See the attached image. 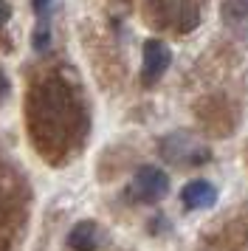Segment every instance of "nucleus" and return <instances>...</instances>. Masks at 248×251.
Listing matches in <instances>:
<instances>
[{"label": "nucleus", "mask_w": 248, "mask_h": 251, "mask_svg": "<svg viewBox=\"0 0 248 251\" xmlns=\"http://www.w3.org/2000/svg\"><path fill=\"white\" fill-rule=\"evenodd\" d=\"M6 93H9V79H6V74L0 71V102L6 99Z\"/></svg>", "instance_id": "10"}, {"label": "nucleus", "mask_w": 248, "mask_h": 251, "mask_svg": "<svg viewBox=\"0 0 248 251\" xmlns=\"http://www.w3.org/2000/svg\"><path fill=\"white\" fill-rule=\"evenodd\" d=\"M101 243H104V234H101L99 223H93V220L76 223L68 234V249L71 251H96Z\"/></svg>", "instance_id": "5"}, {"label": "nucleus", "mask_w": 248, "mask_h": 251, "mask_svg": "<svg viewBox=\"0 0 248 251\" xmlns=\"http://www.w3.org/2000/svg\"><path fill=\"white\" fill-rule=\"evenodd\" d=\"M158 152H161L164 161L175 164V167H195V164H206V161L212 158L209 144H203L200 138L186 133V130L164 136L161 144H158Z\"/></svg>", "instance_id": "1"}, {"label": "nucleus", "mask_w": 248, "mask_h": 251, "mask_svg": "<svg viewBox=\"0 0 248 251\" xmlns=\"http://www.w3.org/2000/svg\"><path fill=\"white\" fill-rule=\"evenodd\" d=\"M180 201L186 209H209L217 201V189L209 181H189L180 189Z\"/></svg>", "instance_id": "7"}, {"label": "nucleus", "mask_w": 248, "mask_h": 251, "mask_svg": "<svg viewBox=\"0 0 248 251\" xmlns=\"http://www.w3.org/2000/svg\"><path fill=\"white\" fill-rule=\"evenodd\" d=\"M34 6V14H37V20H43V23H51V9H54V0H31Z\"/></svg>", "instance_id": "8"}, {"label": "nucleus", "mask_w": 248, "mask_h": 251, "mask_svg": "<svg viewBox=\"0 0 248 251\" xmlns=\"http://www.w3.org/2000/svg\"><path fill=\"white\" fill-rule=\"evenodd\" d=\"M169 62H172V51L164 40H147L144 51H141V82L147 88L155 85L164 74H167Z\"/></svg>", "instance_id": "4"}, {"label": "nucleus", "mask_w": 248, "mask_h": 251, "mask_svg": "<svg viewBox=\"0 0 248 251\" xmlns=\"http://www.w3.org/2000/svg\"><path fill=\"white\" fill-rule=\"evenodd\" d=\"M220 14L231 34L248 40V0H223Z\"/></svg>", "instance_id": "6"}, {"label": "nucleus", "mask_w": 248, "mask_h": 251, "mask_svg": "<svg viewBox=\"0 0 248 251\" xmlns=\"http://www.w3.org/2000/svg\"><path fill=\"white\" fill-rule=\"evenodd\" d=\"M147 6L158 25L178 34H186L200 23V9L195 0H147Z\"/></svg>", "instance_id": "2"}, {"label": "nucleus", "mask_w": 248, "mask_h": 251, "mask_svg": "<svg viewBox=\"0 0 248 251\" xmlns=\"http://www.w3.org/2000/svg\"><path fill=\"white\" fill-rule=\"evenodd\" d=\"M9 17H11V6L6 3V0H0V28L9 23Z\"/></svg>", "instance_id": "9"}, {"label": "nucleus", "mask_w": 248, "mask_h": 251, "mask_svg": "<svg viewBox=\"0 0 248 251\" xmlns=\"http://www.w3.org/2000/svg\"><path fill=\"white\" fill-rule=\"evenodd\" d=\"M167 192H169V175L164 170L152 167V164H147L135 172L133 181H130V189H127V195L138 203H155Z\"/></svg>", "instance_id": "3"}]
</instances>
